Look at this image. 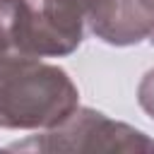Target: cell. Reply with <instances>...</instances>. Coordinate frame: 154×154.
I'll return each instance as SVG.
<instances>
[{
  "instance_id": "cell-1",
  "label": "cell",
  "mask_w": 154,
  "mask_h": 154,
  "mask_svg": "<svg viewBox=\"0 0 154 154\" xmlns=\"http://www.w3.org/2000/svg\"><path fill=\"white\" fill-rule=\"evenodd\" d=\"M75 89L55 67L19 63L0 72V123L38 125L53 123L72 103Z\"/></svg>"
}]
</instances>
